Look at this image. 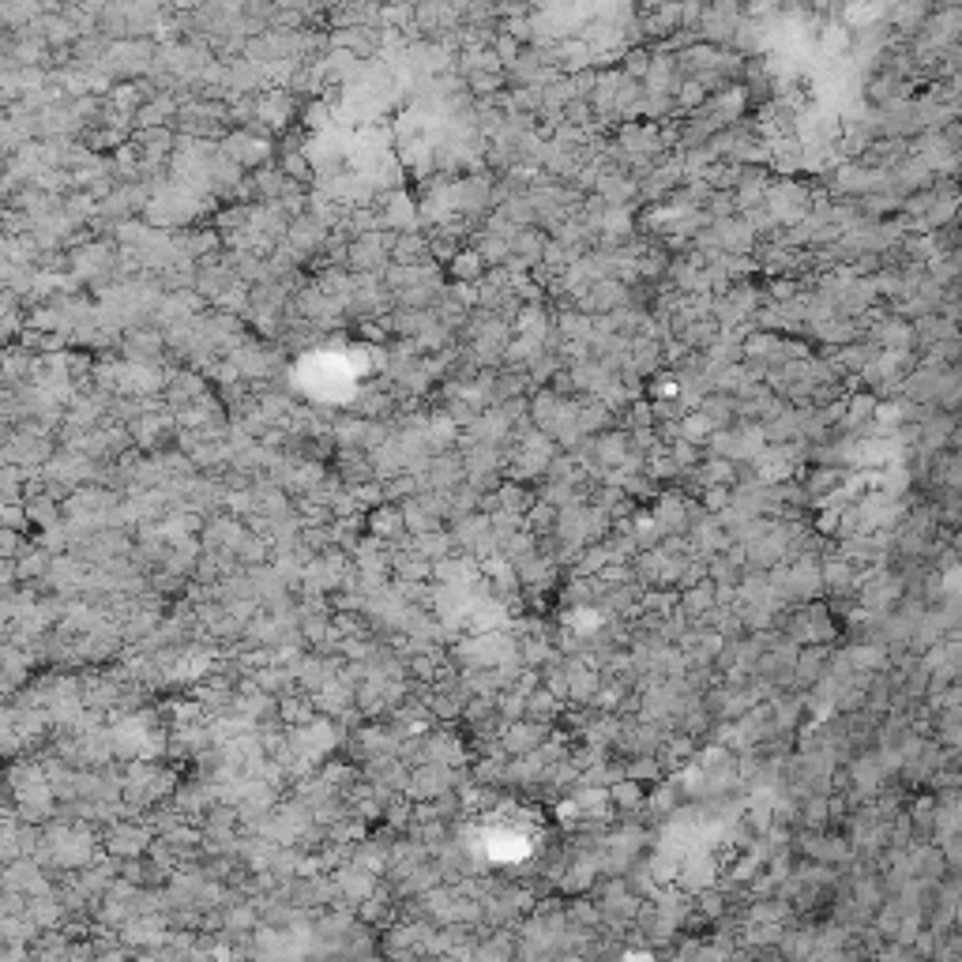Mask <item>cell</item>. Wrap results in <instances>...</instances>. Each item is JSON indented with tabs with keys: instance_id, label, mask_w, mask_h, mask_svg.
<instances>
[{
	"instance_id": "cell-1",
	"label": "cell",
	"mask_w": 962,
	"mask_h": 962,
	"mask_svg": "<svg viewBox=\"0 0 962 962\" xmlns=\"http://www.w3.org/2000/svg\"><path fill=\"white\" fill-rule=\"evenodd\" d=\"M42 854H46V861L53 865V869H79V865H87L94 854V842L87 831H76V827H61V831H53V835L42 842Z\"/></svg>"
}]
</instances>
